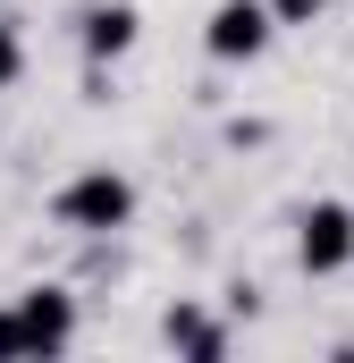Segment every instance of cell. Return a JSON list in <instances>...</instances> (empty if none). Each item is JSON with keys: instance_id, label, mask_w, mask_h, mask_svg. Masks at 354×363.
<instances>
[{"instance_id": "6da1fadb", "label": "cell", "mask_w": 354, "mask_h": 363, "mask_svg": "<svg viewBox=\"0 0 354 363\" xmlns=\"http://www.w3.org/2000/svg\"><path fill=\"white\" fill-rule=\"evenodd\" d=\"M51 220L76 228V237H118V228L135 220V178H118L110 161H101V169H76V178L51 194Z\"/></svg>"}, {"instance_id": "7a4b0ae2", "label": "cell", "mask_w": 354, "mask_h": 363, "mask_svg": "<svg viewBox=\"0 0 354 363\" xmlns=\"http://www.w3.org/2000/svg\"><path fill=\"white\" fill-rule=\"evenodd\" d=\"M270 34H278L270 0H219L211 26H202V51H211L219 68H245V60H262V51H270Z\"/></svg>"}, {"instance_id": "3957f363", "label": "cell", "mask_w": 354, "mask_h": 363, "mask_svg": "<svg viewBox=\"0 0 354 363\" xmlns=\"http://www.w3.org/2000/svg\"><path fill=\"white\" fill-rule=\"evenodd\" d=\"M295 262L312 279L346 271L354 262V203H304L295 211Z\"/></svg>"}, {"instance_id": "277c9868", "label": "cell", "mask_w": 354, "mask_h": 363, "mask_svg": "<svg viewBox=\"0 0 354 363\" xmlns=\"http://www.w3.org/2000/svg\"><path fill=\"white\" fill-rule=\"evenodd\" d=\"M17 330H25V355L76 347V296H68V287H25V296H17Z\"/></svg>"}, {"instance_id": "5b68a950", "label": "cell", "mask_w": 354, "mask_h": 363, "mask_svg": "<svg viewBox=\"0 0 354 363\" xmlns=\"http://www.w3.org/2000/svg\"><path fill=\"white\" fill-rule=\"evenodd\" d=\"M135 34H144L135 0H93V9H76V51H85L93 68H101V60H127Z\"/></svg>"}, {"instance_id": "8992f818", "label": "cell", "mask_w": 354, "mask_h": 363, "mask_svg": "<svg viewBox=\"0 0 354 363\" xmlns=\"http://www.w3.org/2000/svg\"><path fill=\"white\" fill-rule=\"evenodd\" d=\"M161 338H169L177 355H228V330H219L211 313H194V304H177L169 321H161Z\"/></svg>"}, {"instance_id": "52a82bcc", "label": "cell", "mask_w": 354, "mask_h": 363, "mask_svg": "<svg viewBox=\"0 0 354 363\" xmlns=\"http://www.w3.org/2000/svg\"><path fill=\"white\" fill-rule=\"evenodd\" d=\"M321 9H338V0H270V17H278V26H312Z\"/></svg>"}, {"instance_id": "ba28073f", "label": "cell", "mask_w": 354, "mask_h": 363, "mask_svg": "<svg viewBox=\"0 0 354 363\" xmlns=\"http://www.w3.org/2000/svg\"><path fill=\"white\" fill-rule=\"evenodd\" d=\"M17 68H25V43H17V34H8V26H0V93L17 85Z\"/></svg>"}, {"instance_id": "9c48e42d", "label": "cell", "mask_w": 354, "mask_h": 363, "mask_svg": "<svg viewBox=\"0 0 354 363\" xmlns=\"http://www.w3.org/2000/svg\"><path fill=\"white\" fill-rule=\"evenodd\" d=\"M0 355H25V330H17V304H0Z\"/></svg>"}]
</instances>
